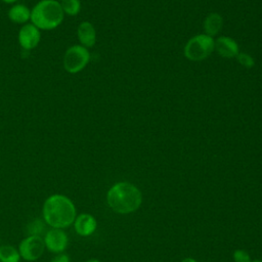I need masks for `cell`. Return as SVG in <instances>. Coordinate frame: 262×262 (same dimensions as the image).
<instances>
[{
    "label": "cell",
    "mask_w": 262,
    "mask_h": 262,
    "mask_svg": "<svg viewBox=\"0 0 262 262\" xmlns=\"http://www.w3.org/2000/svg\"><path fill=\"white\" fill-rule=\"evenodd\" d=\"M43 217L52 228H66L76 219V208L66 195L52 194L43 205Z\"/></svg>",
    "instance_id": "1"
},
{
    "label": "cell",
    "mask_w": 262,
    "mask_h": 262,
    "mask_svg": "<svg viewBox=\"0 0 262 262\" xmlns=\"http://www.w3.org/2000/svg\"><path fill=\"white\" fill-rule=\"evenodd\" d=\"M107 204L117 213L128 214L139 208L142 202L140 190L129 182H119L107 192Z\"/></svg>",
    "instance_id": "2"
},
{
    "label": "cell",
    "mask_w": 262,
    "mask_h": 262,
    "mask_svg": "<svg viewBox=\"0 0 262 262\" xmlns=\"http://www.w3.org/2000/svg\"><path fill=\"white\" fill-rule=\"evenodd\" d=\"M64 13L56 0H41L31 10V21L40 31L53 30L63 20Z\"/></svg>",
    "instance_id": "3"
},
{
    "label": "cell",
    "mask_w": 262,
    "mask_h": 262,
    "mask_svg": "<svg viewBox=\"0 0 262 262\" xmlns=\"http://www.w3.org/2000/svg\"><path fill=\"white\" fill-rule=\"evenodd\" d=\"M215 47L214 40L209 35H198L191 38L184 48L185 56L190 60H202L210 55Z\"/></svg>",
    "instance_id": "4"
},
{
    "label": "cell",
    "mask_w": 262,
    "mask_h": 262,
    "mask_svg": "<svg viewBox=\"0 0 262 262\" xmlns=\"http://www.w3.org/2000/svg\"><path fill=\"white\" fill-rule=\"evenodd\" d=\"M90 53L82 45H73L69 47L63 56V68L70 74L81 72L89 62Z\"/></svg>",
    "instance_id": "5"
},
{
    "label": "cell",
    "mask_w": 262,
    "mask_h": 262,
    "mask_svg": "<svg viewBox=\"0 0 262 262\" xmlns=\"http://www.w3.org/2000/svg\"><path fill=\"white\" fill-rule=\"evenodd\" d=\"M45 243L41 236L29 235L19 244V255L27 261H34L40 258L44 252Z\"/></svg>",
    "instance_id": "6"
},
{
    "label": "cell",
    "mask_w": 262,
    "mask_h": 262,
    "mask_svg": "<svg viewBox=\"0 0 262 262\" xmlns=\"http://www.w3.org/2000/svg\"><path fill=\"white\" fill-rule=\"evenodd\" d=\"M41 40L40 30L31 24L24 25L18 32V42L23 49L32 50L38 46Z\"/></svg>",
    "instance_id": "7"
},
{
    "label": "cell",
    "mask_w": 262,
    "mask_h": 262,
    "mask_svg": "<svg viewBox=\"0 0 262 262\" xmlns=\"http://www.w3.org/2000/svg\"><path fill=\"white\" fill-rule=\"evenodd\" d=\"M68 235L60 228L49 229L44 237L45 247L52 253H61L68 246Z\"/></svg>",
    "instance_id": "8"
},
{
    "label": "cell",
    "mask_w": 262,
    "mask_h": 262,
    "mask_svg": "<svg viewBox=\"0 0 262 262\" xmlns=\"http://www.w3.org/2000/svg\"><path fill=\"white\" fill-rule=\"evenodd\" d=\"M75 229L78 234L82 236H87L92 234L97 226L95 218L87 213L80 214L74 221Z\"/></svg>",
    "instance_id": "9"
},
{
    "label": "cell",
    "mask_w": 262,
    "mask_h": 262,
    "mask_svg": "<svg viewBox=\"0 0 262 262\" xmlns=\"http://www.w3.org/2000/svg\"><path fill=\"white\" fill-rule=\"evenodd\" d=\"M77 35L80 43L84 47H92L96 41V32L92 24L89 21H83L79 25Z\"/></svg>",
    "instance_id": "10"
},
{
    "label": "cell",
    "mask_w": 262,
    "mask_h": 262,
    "mask_svg": "<svg viewBox=\"0 0 262 262\" xmlns=\"http://www.w3.org/2000/svg\"><path fill=\"white\" fill-rule=\"evenodd\" d=\"M217 52L223 57H233L238 54V46L236 42L228 37H219L215 42Z\"/></svg>",
    "instance_id": "11"
},
{
    "label": "cell",
    "mask_w": 262,
    "mask_h": 262,
    "mask_svg": "<svg viewBox=\"0 0 262 262\" xmlns=\"http://www.w3.org/2000/svg\"><path fill=\"white\" fill-rule=\"evenodd\" d=\"M8 17L14 24L26 25L31 20V10L24 4H14L8 10Z\"/></svg>",
    "instance_id": "12"
},
{
    "label": "cell",
    "mask_w": 262,
    "mask_h": 262,
    "mask_svg": "<svg viewBox=\"0 0 262 262\" xmlns=\"http://www.w3.org/2000/svg\"><path fill=\"white\" fill-rule=\"evenodd\" d=\"M222 27V17L218 13H211L207 16L204 28L209 36L216 35Z\"/></svg>",
    "instance_id": "13"
},
{
    "label": "cell",
    "mask_w": 262,
    "mask_h": 262,
    "mask_svg": "<svg viewBox=\"0 0 262 262\" xmlns=\"http://www.w3.org/2000/svg\"><path fill=\"white\" fill-rule=\"evenodd\" d=\"M20 258L19 252L9 245L0 247V261L1 262H18Z\"/></svg>",
    "instance_id": "14"
},
{
    "label": "cell",
    "mask_w": 262,
    "mask_h": 262,
    "mask_svg": "<svg viewBox=\"0 0 262 262\" xmlns=\"http://www.w3.org/2000/svg\"><path fill=\"white\" fill-rule=\"evenodd\" d=\"M59 3L64 14L74 16L80 12V9H81L80 0H61Z\"/></svg>",
    "instance_id": "15"
},
{
    "label": "cell",
    "mask_w": 262,
    "mask_h": 262,
    "mask_svg": "<svg viewBox=\"0 0 262 262\" xmlns=\"http://www.w3.org/2000/svg\"><path fill=\"white\" fill-rule=\"evenodd\" d=\"M45 229V225L41 220H35L28 226V232L30 235H38L41 236L42 232Z\"/></svg>",
    "instance_id": "16"
},
{
    "label": "cell",
    "mask_w": 262,
    "mask_h": 262,
    "mask_svg": "<svg viewBox=\"0 0 262 262\" xmlns=\"http://www.w3.org/2000/svg\"><path fill=\"white\" fill-rule=\"evenodd\" d=\"M237 60L241 64H243L246 68H252L254 66V59L247 53H238Z\"/></svg>",
    "instance_id": "17"
},
{
    "label": "cell",
    "mask_w": 262,
    "mask_h": 262,
    "mask_svg": "<svg viewBox=\"0 0 262 262\" xmlns=\"http://www.w3.org/2000/svg\"><path fill=\"white\" fill-rule=\"evenodd\" d=\"M233 259L235 262H251L250 255L244 250H236L233 253Z\"/></svg>",
    "instance_id": "18"
},
{
    "label": "cell",
    "mask_w": 262,
    "mask_h": 262,
    "mask_svg": "<svg viewBox=\"0 0 262 262\" xmlns=\"http://www.w3.org/2000/svg\"><path fill=\"white\" fill-rule=\"evenodd\" d=\"M51 262H70V258L66 254H58L51 260Z\"/></svg>",
    "instance_id": "19"
},
{
    "label": "cell",
    "mask_w": 262,
    "mask_h": 262,
    "mask_svg": "<svg viewBox=\"0 0 262 262\" xmlns=\"http://www.w3.org/2000/svg\"><path fill=\"white\" fill-rule=\"evenodd\" d=\"M181 262H196V261L194 259H192V258H186V259L182 260Z\"/></svg>",
    "instance_id": "20"
},
{
    "label": "cell",
    "mask_w": 262,
    "mask_h": 262,
    "mask_svg": "<svg viewBox=\"0 0 262 262\" xmlns=\"http://www.w3.org/2000/svg\"><path fill=\"white\" fill-rule=\"evenodd\" d=\"M2 2H5V3H14L16 2L17 0H1Z\"/></svg>",
    "instance_id": "21"
},
{
    "label": "cell",
    "mask_w": 262,
    "mask_h": 262,
    "mask_svg": "<svg viewBox=\"0 0 262 262\" xmlns=\"http://www.w3.org/2000/svg\"><path fill=\"white\" fill-rule=\"evenodd\" d=\"M86 262H99V261L96 260V259H90V260H88V261H86Z\"/></svg>",
    "instance_id": "22"
},
{
    "label": "cell",
    "mask_w": 262,
    "mask_h": 262,
    "mask_svg": "<svg viewBox=\"0 0 262 262\" xmlns=\"http://www.w3.org/2000/svg\"><path fill=\"white\" fill-rule=\"evenodd\" d=\"M253 262H262V261H260V260H256V261H253Z\"/></svg>",
    "instance_id": "23"
}]
</instances>
